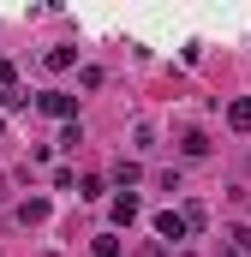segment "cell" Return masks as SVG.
Here are the masks:
<instances>
[{
    "label": "cell",
    "instance_id": "obj_1",
    "mask_svg": "<svg viewBox=\"0 0 251 257\" xmlns=\"http://www.w3.org/2000/svg\"><path fill=\"white\" fill-rule=\"evenodd\" d=\"M36 108H42L48 120H66V126L78 120V96H66V90H42V96H36Z\"/></svg>",
    "mask_w": 251,
    "mask_h": 257
},
{
    "label": "cell",
    "instance_id": "obj_2",
    "mask_svg": "<svg viewBox=\"0 0 251 257\" xmlns=\"http://www.w3.org/2000/svg\"><path fill=\"white\" fill-rule=\"evenodd\" d=\"M186 233H191L186 209H162V215H156V239H168V245H174V239H186Z\"/></svg>",
    "mask_w": 251,
    "mask_h": 257
},
{
    "label": "cell",
    "instance_id": "obj_3",
    "mask_svg": "<svg viewBox=\"0 0 251 257\" xmlns=\"http://www.w3.org/2000/svg\"><path fill=\"white\" fill-rule=\"evenodd\" d=\"M227 126H233V132H251V96H233V102H227Z\"/></svg>",
    "mask_w": 251,
    "mask_h": 257
},
{
    "label": "cell",
    "instance_id": "obj_4",
    "mask_svg": "<svg viewBox=\"0 0 251 257\" xmlns=\"http://www.w3.org/2000/svg\"><path fill=\"white\" fill-rule=\"evenodd\" d=\"M132 221H138V197L120 192V197H114V227H132Z\"/></svg>",
    "mask_w": 251,
    "mask_h": 257
},
{
    "label": "cell",
    "instance_id": "obj_5",
    "mask_svg": "<svg viewBox=\"0 0 251 257\" xmlns=\"http://www.w3.org/2000/svg\"><path fill=\"white\" fill-rule=\"evenodd\" d=\"M42 60H48V72H66V66L78 60V48H48V54H42Z\"/></svg>",
    "mask_w": 251,
    "mask_h": 257
},
{
    "label": "cell",
    "instance_id": "obj_6",
    "mask_svg": "<svg viewBox=\"0 0 251 257\" xmlns=\"http://www.w3.org/2000/svg\"><path fill=\"white\" fill-rule=\"evenodd\" d=\"M18 221H48V203H42V197H30V203H18Z\"/></svg>",
    "mask_w": 251,
    "mask_h": 257
},
{
    "label": "cell",
    "instance_id": "obj_7",
    "mask_svg": "<svg viewBox=\"0 0 251 257\" xmlns=\"http://www.w3.org/2000/svg\"><path fill=\"white\" fill-rule=\"evenodd\" d=\"M180 150H186V156H209V138H203V132H186Z\"/></svg>",
    "mask_w": 251,
    "mask_h": 257
},
{
    "label": "cell",
    "instance_id": "obj_8",
    "mask_svg": "<svg viewBox=\"0 0 251 257\" xmlns=\"http://www.w3.org/2000/svg\"><path fill=\"white\" fill-rule=\"evenodd\" d=\"M96 257H120V239L114 233H96Z\"/></svg>",
    "mask_w": 251,
    "mask_h": 257
},
{
    "label": "cell",
    "instance_id": "obj_9",
    "mask_svg": "<svg viewBox=\"0 0 251 257\" xmlns=\"http://www.w3.org/2000/svg\"><path fill=\"white\" fill-rule=\"evenodd\" d=\"M0 90H18V66L12 60H0Z\"/></svg>",
    "mask_w": 251,
    "mask_h": 257
},
{
    "label": "cell",
    "instance_id": "obj_10",
    "mask_svg": "<svg viewBox=\"0 0 251 257\" xmlns=\"http://www.w3.org/2000/svg\"><path fill=\"white\" fill-rule=\"evenodd\" d=\"M233 251H245V257H251V227H239V233H233Z\"/></svg>",
    "mask_w": 251,
    "mask_h": 257
},
{
    "label": "cell",
    "instance_id": "obj_11",
    "mask_svg": "<svg viewBox=\"0 0 251 257\" xmlns=\"http://www.w3.org/2000/svg\"><path fill=\"white\" fill-rule=\"evenodd\" d=\"M138 257H168V251H162V245H144V251H138Z\"/></svg>",
    "mask_w": 251,
    "mask_h": 257
}]
</instances>
